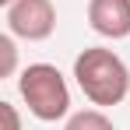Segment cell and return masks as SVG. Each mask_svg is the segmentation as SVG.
<instances>
[{"instance_id": "obj_1", "label": "cell", "mask_w": 130, "mask_h": 130, "mask_svg": "<svg viewBox=\"0 0 130 130\" xmlns=\"http://www.w3.org/2000/svg\"><path fill=\"white\" fill-rule=\"evenodd\" d=\"M74 77L91 106H120L130 91V70L127 63L106 49V46H88L74 60Z\"/></svg>"}, {"instance_id": "obj_2", "label": "cell", "mask_w": 130, "mask_h": 130, "mask_svg": "<svg viewBox=\"0 0 130 130\" xmlns=\"http://www.w3.org/2000/svg\"><path fill=\"white\" fill-rule=\"evenodd\" d=\"M18 91L28 112L42 123H56L70 112V88L53 63H28L18 77Z\"/></svg>"}, {"instance_id": "obj_3", "label": "cell", "mask_w": 130, "mask_h": 130, "mask_svg": "<svg viewBox=\"0 0 130 130\" xmlns=\"http://www.w3.org/2000/svg\"><path fill=\"white\" fill-rule=\"evenodd\" d=\"M56 28L53 0H14L7 7V32L25 42H42Z\"/></svg>"}, {"instance_id": "obj_4", "label": "cell", "mask_w": 130, "mask_h": 130, "mask_svg": "<svg viewBox=\"0 0 130 130\" xmlns=\"http://www.w3.org/2000/svg\"><path fill=\"white\" fill-rule=\"evenodd\" d=\"M88 25L102 39L130 35V0H88Z\"/></svg>"}, {"instance_id": "obj_5", "label": "cell", "mask_w": 130, "mask_h": 130, "mask_svg": "<svg viewBox=\"0 0 130 130\" xmlns=\"http://www.w3.org/2000/svg\"><path fill=\"white\" fill-rule=\"evenodd\" d=\"M63 130H116V127L102 109H81L63 123Z\"/></svg>"}, {"instance_id": "obj_6", "label": "cell", "mask_w": 130, "mask_h": 130, "mask_svg": "<svg viewBox=\"0 0 130 130\" xmlns=\"http://www.w3.org/2000/svg\"><path fill=\"white\" fill-rule=\"evenodd\" d=\"M18 67V46L14 35H0V77H11Z\"/></svg>"}, {"instance_id": "obj_7", "label": "cell", "mask_w": 130, "mask_h": 130, "mask_svg": "<svg viewBox=\"0 0 130 130\" xmlns=\"http://www.w3.org/2000/svg\"><path fill=\"white\" fill-rule=\"evenodd\" d=\"M0 116H4V130H21V116L11 102H0Z\"/></svg>"}, {"instance_id": "obj_8", "label": "cell", "mask_w": 130, "mask_h": 130, "mask_svg": "<svg viewBox=\"0 0 130 130\" xmlns=\"http://www.w3.org/2000/svg\"><path fill=\"white\" fill-rule=\"evenodd\" d=\"M0 4H4V7H11V4H14V0H0Z\"/></svg>"}]
</instances>
